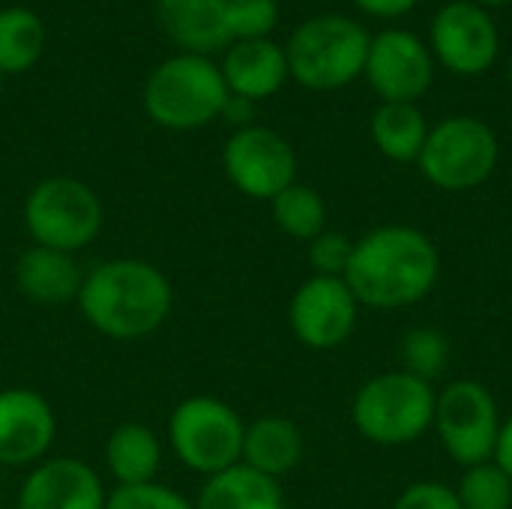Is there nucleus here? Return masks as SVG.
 Instances as JSON below:
<instances>
[{"instance_id":"obj_11","label":"nucleus","mask_w":512,"mask_h":509,"mask_svg":"<svg viewBox=\"0 0 512 509\" xmlns=\"http://www.w3.org/2000/svg\"><path fill=\"white\" fill-rule=\"evenodd\" d=\"M360 318V303L345 285V279L333 276H312L306 279L291 303H288V324L300 345L312 351H333L342 348Z\"/></svg>"},{"instance_id":"obj_25","label":"nucleus","mask_w":512,"mask_h":509,"mask_svg":"<svg viewBox=\"0 0 512 509\" xmlns=\"http://www.w3.org/2000/svg\"><path fill=\"white\" fill-rule=\"evenodd\" d=\"M456 498L462 509H512V480L489 459L462 471Z\"/></svg>"},{"instance_id":"obj_17","label":"nucleus","mask_w":512,"mask_h":509,"mask_svg":"<svg viewBox=\"0 0 512 509\" xmlns=\"http://www.w3.org/2000/svg\"><path fill=\"white\" fill-rule=\"evenodd\" d=\"M162 30L186 51L210 57L231 45L228 0H156Z\"/></svg>"},{"instance_id":"obj_20","label":"nucleus","mask_w":512,"mask_h":509,"mask_svg":"<svg viewBox=\"0 0 512 509\" xmlns=\"http://www.w3.org/2000/svg\"><path fill=\"white\" fill-rule=\"evenodd\" d=\"M105 465L117 486L153 483L162 468V444L144 423H123L105 441Z\"/></svg>"},{"instance_id":"obj_24","label":"nucleus","mask_w":512,"mask_h":509,"mask_svg":"<svg viewBox=\"0 0 512 509\" xmlns=\"http://www.w3.org/2000/svg\"><path fill=\"white\" fill-rule=\"evenodd\" d=\"M270 210H273L276 228L294 240L309 243L321 231H327V204L321 192L306 183H291L288 189H282L270 201Z\"/></svg>"},{"instance_id":"obj_14","label":"nucleus","mask_w":512,"mask_h":509,"mask_svg":"<svg viewBox=\"0 0 512 509\" xmlns=\"http://www.w3.org/2000/svg\"><path fill=\"white\" fill-rule=\"evenodd\" d=\"M57 435V420L48 399L30 387L0 390V465L33 468L39 465Z\"/></svg>"},{"instance_id":"obj_5","label":"nucleus","mask_w":512,"mask_h":509,"mask_svg":"<svg viewBox=\"0 0 512 509\" xmlns=\"http://www.w3.org/2000/svg\"><path fill=\"white\" fill-rule=\"evenodd\" d=\"M228 87L219 63L204 54H174L162 60L144 84V111L153 123L189 132L222 117Z\"/></svg>"},{"instance_id":"obj_26","label":"nucleus","mask_w":512,"mask_h":509,"mask_svg":"<svg viewBox=\"0 0 512 509\" xmlns=\"http://www.w3.org/2000/svg\"><path fill=\"white\" fill-rule=\"evenodd\" d=\"M402 360H405V372L435 384L450 360V342L441 330L435 327H414L405 333L402 342Z\"/></svg>"},{"instance_id":"obj_21","label":"nucleus","mask_w":512,"mask_h":509,"mask_svg":"<svg viewBox=\"0 0 512 509\" xmlns=\"http://www.w3.org/2000/svg\"><path fill=\"white\" fill-rule=\"evenodd\" d=\"M195 509H288L279 480H270L246 465H234L207 477Z\"/></svg>"},{"instance_id":"obj_4","label":"nucleus","mask_w":512,"mask_h":509,"mask_svg":"<svg viewBox=\"0 0 512 509\" xmlns=\"http://www.w3.org/2000/svg\"><path fill=\"white\" fill-rule=\"evenodd\" d=\"M435 402L438 390L429 381L396 369L369 378L357 390L351 420L369 444L408 447L435 426Z\"/></svg>"},{"instance_id":"obj_34","label":"nucleus","mask_w":512,"mask_h":509,"mask_svg":"<svg viewBox=\"0 0 512 509\" xmlns=\"http://www.w3.org/2000/svg\"><path fill=\"white\" fill-rule=\"evenodd\" d=\"M471 3H477V6H507L512 0H471Z\"/></svg>"},{"instance_id":"obj_30","label":"nucleus","mask_w":512,"mask_h":509,"mask_svg":"<svg viewBox=\"0 0 512 509\" xmlns=\"http://www.w3.org/2000/svg\"><path fill=\"white\" fill-rule=\"evenodd\" d=\"M393 509H462V504L456 498V489L438 480H420L396 498Z\"/></svg>"},{"instance_id":"obj_12","label":"nucleus","mask_w":512,"mask_h":509,"mask_svg":"<svg viewBox=\"0 0 512 509\" xmlns=\"http://www.w3.org/2000/svg\"><path fill=\"white\" fill-rule=\"evenodd\" d=\"M432 57L456 75H483L501 51V36L495 18L486 6L471 0H453L432 18Z\"/></svg>"},{"instance_id":"obj_35","label":"nucleus","mask_w":512,"mask_h":509,"mask_svg":"<svg viewBox=\"0 0 512 509\" xmlns=\"http://www.w3.org/2000/svg\"><path fill=\"white\" fill-rule=\"evenodd\" d=\"M507 78H510V87H512V57H510V63H507Z\"/></svg>"},{"instance_id":"obj_9","label":"nucleus","mask_w":512,"mask_h":509,"mask_svg":"<svg viewBox=\"0 0 512 509\" xmlns=\"http://www.w3.org/2000/svg\"><path fill=\"white\" fill-rule=\"evenodd\" d=\"M444 453L462 465L489 462L501 432V414L492 390L483 381H450L435 402V426Z\"/></svg>"},{"instance_id":"obj_32","label":"nucleus","mask_w":512,"mask_h":509,"mask_svg":"<svg viewBox=\"0 0 512 509\" xmlns=\"http://www.w3.org/2000/svg\"><path fill=\"white\" fill-rule=\"evenodd\" d=\"M492 462H495V465L512 480V417H507V420L501 423V432H498V441H495Z\"/></svg>"},{"instance_id":"obj_23","label":"nucleus","mask_w":512,"mask_h":509,"mask_svg":"<svg viewBox=\"0 0 512 509\" xmlns=\"http://www.w3.org/2000/svg\"><path fill=\"white\" fill-rule=\"evenodd\" d=\"M45 39V24L33 9H0V75H18L33 69L45 51Z\"/></svg>"},{"instance_id":"obj_1","label":"nucleus","mask_w":512,"mask_h":509,"mask_svg":"<svg viewBox=\"0 0 512 509\" xmlns=\"http://www.w3.org/2000/svg\"><path fill=\"white\" fill-rule=\"evenodd\" d=\"M345 285L360 306L408 309L426 300L441 279V252L414 225H378L354 240Z\"/></svg>"},{"instance_id":"obj_10","label":"nucleus","mask_w":512,"mask_h":509,"mask_svg":"<svg viewBox=\"0 0 512 509\" xmlns=\"http://www.w3.org/2000/svg\"><path fill=\"white\" fill-rule=\"evenodd\" d=\"M222 165L237 192L255 201H273L282 189L297 183V153L276 129H237L222 150Z\"/></svg>"},{"instance_id":"obj_36","label":"nucleus","mask_w":512,"mask_h":509,"mask_svg":"<svg viewBox=\"0 0 512 509\" xmlns=\"http://www.w3.org/2000/svg\"><path fill=\"white\" fill-rule=\"evenodd\" d=\"M0 78H3V75H0Z\"/></svg>"},{"instance_id":"obj_27","label":"nucleus","mask_w":512,"mask_h":509,"mask_svg":"<svg viewBox=\"0 0 512 509\" xmlns=\"http://www.w3.org/2000/svg\"><path fill=\"white\" fill-rule=\"evenodd\" d=\"M276 21H279V3L276 0H228L231 42L270 39Z\"/></svg>"},{"instance_id":"obj_29","label":"nucleus","mask_w":512,"mask_h":509,"mask_svg":"<svg viewBox=\"0 0 512 509\" xmlns=\"http://www.w3.org/2000/svg\"><path fill=\"white\" fill-rule=\"evenodd\" d=\"M351 252H354V240L345 237L342 231H321L315 240H309V264L315 276L342 279L348 270Z\"/></svg>"},{"instance_id":"obj_3","label":"nucleus","mask_w":512,"mask_h":509,"mask_svg":"<svg viewBox=\"0 0 512 509\" xmlns=\"http://www.w3.org/2000/svg\"><path fill=\"white\" fill-rule=\"evenodd\" d=\"M369 42L366 27L348 15L327 12L306 18L285 45L288 72L306 90H342L363 75Z\"/></svg>"},{"instance_id":"obj_19","label":"nucleus","mask_w":512,"mask_h":509,"mask_svg":"<svg viewBox=\"0 0 512 509\" xmlns=\"http://www.w3.org/2000/svg\"><path fill=\"white\" fill-rule=\"evenodd\" d=\"M303 459V435L288 417H258L246 426L243 435V462L246 468L279 480L291 474Z\"/></svg>"},{"instance_id":"obj_8","label":"nucleus","mask_w":512,"mask_h":509,"mask_svg":"<svg viewBox=\"0 0 512 509\" xmlns=\"http://www.w3.org/2000/svg\"><path fill=\"white\" fill-rule=\"evenodd\" d=\"M105 213L99 195L75 177H48L24 201V228L36 246L75 255L102 231Z\"/></svg>"},{"instance_id":"obj_22","label":"nucleus","mask_w":512,"mask_h":509,"mask_svg":"<svg viewBox=\"0 0 512 509\" xmlns=\"http://www.w3.org/2000/svg\"><path fill=\"white\" fill-rule=\"evenodd\" d=\"M372 141L390 162H417L429 123L414 102H381L369 123Z\"/></svg>"},{"instance_id":"obj_31","label":"nucleus","mask_w":512,"mask_h":509,"mask_svg":"<svg viewBox=\"0 0 512 509\" xmlns=\"http://www.w3.org/2000/svg\"><path fill=\"white\" fill-rule=\"evenodd\" d=\"M360 12L372 18H402L408 15L420 0H351Z\"/></svg>"},{"instance_id":"obj_18","label":"nucleus","mask_w":512,"mask_h":509,"mask_svg":"<svg viewBox=\"0 0 512 509\" xmlns=\"http://www.w3.org/2000/svg\"><path fill=\"white\" fill-rule=\"evenodd\" d=\"M84 273L78 270L69 252H57L48 246H30L15 261V285L18 291L39 306H60L78 300Z\"/></svg>"},{"instance_id":"obj_13","label":"nucleus","mask_w":512,"mask_h":509,"mask_svg":"<svg viewBox=\"0 0 512 509\" xmlns=\"http://www.w3.org/2000/svg\"><path fill=\"white\" fill-rule=\"evenodd\" d=\"M363 75L381 102L417 105V99H423L432 87L435 57L417 33L390 27L372 36Z\"/></svg>"},{"instance_id":"obj_6","label":"nucleus","mask_w":512,"mask_h":509,"mask_svg":"<svg viewBox=\"0 0 512 509\" xmlns=\"http://www.w3.org/2000/svg\"><path fill=\"white\" fill-rule=\"evenodd\" d=\"M501 159L498 135L477 117H447L429 126L417 156L423 177L441 192H468L483 186Z\"/></svg>"},{"instance_id":"obj_7","label":"nucleus","mask_w":512,"mask_h":509,"mask_svg":"<svg viewBox=\"0 0 512 509\" xmlns=\"http://www.w3.org/2000/svg\"><path fill=\"white\" fill-rule=\"evenodd\" d=\"M246 423L216 396L183 399L168 420V441L174 456L195 474L216 477L243 462Z\"/></svg>"},{"instance_id":"obj_16","label":"nucleus","mask_w":512,"mask_h":509,"mask_svg":"<svg viewBox=\"0 0 512 509\" xmlns=\"http://www.w3.org/2000/svg\"><path fill=\"white\" fill-rule=\"evenodd\" d=\"M222 78L231 96H243L249 102L270 99L291 78L285 48L273 39H243L231 42L222 63Z\"/></svg>"},{"instance_id":"obj_15","label":"nucleus","mask_w":512,"mask_h":509,"mask_svg":"<svg viewBox=\"0 0 512 509\" xmlns=\"http://www.w3.org/2000/svg\"><path fill=\"white\" fill-rule=\"evenodd\" d=\"M105 501L99 474L69 456L33 465L18 492V509H105Z\"/></svg>"},{"instance_id":"obj_2","label":"nucleus","mask_w":512,"mask_h":509,"mask_svg":"<svg viewBox=\"0 0 512 509\" xmlns=\"http://www.w3.org/2000/svg\"><path fill=\"white\" fill-rule=\"evenodd\" d=\"M174 306L168 276L141 258H111L96 264L78 291L84 321L120 342H135L156 333Z\"/></svg>"},{"instance_id":"obj_33","label":"nucleus","mask_w":512,"mask_h":509,"mask_svg":"<svg viewBox=\"0 0 512 509\" xmlns=\"http://www.w3.org/2000/svg\"><path fill=\"white\" fill-rule=\"evenodd\" d=\"M252 105H255V102L228 93V102H225V108H222V117H225L228 123H234L237 129H246V126H252Z\"/></svg>"},{"instance_id":"obj_28","label":"nucleus","mask_w":512,"mask_h":509,"mask_svg":"<svg viewBox=\"0 0 512 509\" xmlns=\"http://www.w3.org/2000/svg\"><path fill=\"white\" fill-rule=\"evenodd\" d=\"M105 509H195L180 492L162 486V483H144V486H117Z\"/></svg>"}]
</instances>
